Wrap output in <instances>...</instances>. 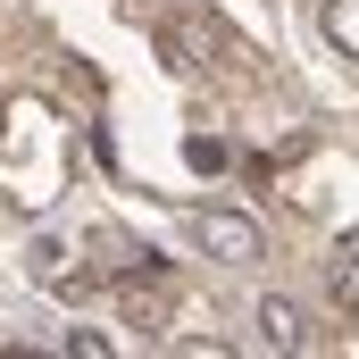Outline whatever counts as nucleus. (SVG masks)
Instances as JSON below:
<instances>
[{
    "label": "nucleus",
    "instance_id": "4",
    "mask_svg": "<svg viewBox=\"0 0 359 359\" xmlns=\"http://www.w3.org/2000/svg\"><path fill=\"white\" fill-rule=\"evenodd\" d=\"M334 301L359 309V259H334Z\"/></svg>",
    "mask_w": 359,
    "mask_h": 359
},
{
    "label": "nucleus",
    "instance_id": "3",
    "mask_svg": "<svg viewBox=\"0 0 359 359\" xmlns=\"http://www.w3.org/2000/svg\"><path fill=\"white\" fill-rule=\"evenodd\" d=\"M318 34H326V50L359 59V0H326V8H318Z\"/></svg>",
    "mask_w": 359,
    "mask_h": 359
},
{
    "label": "nucleus",
    "instance_id": "1",
    "mask_svg": "<svg viewBox=\"0 0 359 359\" xmlns=\"http://www.w3.org/2000/svg\"><path fill=\"white\" fill-rule=\"evenodd\" d=\"M192 243H201L209 259H226V268H251V259H259V226H251L243 209H217V201L192 209Z\"/></svg>",
    "mask_w": 359,
    "mask_h": 359
},
{
    "label": "nucleus",
    "instance_id": "5",
    "mask_svg": "<svg viewBox=\"0 0 359 359\" xmlns=\"http://www.w3.org/2000/svg\"><path fill=\"white\" fill-rule=\"evenodd\" d=\"M67 351H76V359H109V334H92V326H76V334H67Z\"/></svg>",
    "mask_w": 359,
    "mask_h": 359
},
{
    "label": "nucleus",
    "instance_id": "6",
    "mask_svg": "<svg viewBox=\"0 0 359 359\" xmlns=\"http://www.w3.org/2000/svg\"><path fill=\"white\" fill-rule=\"evenodd\" d=\"M334 259H359V226H351V234H343V243H334Z\"/></svg>",
    "mask_w": 359,
    "mask_h": 359
},
{
    "label": "nucleus",
    "instance_id": "2",
    "mask_svg": "<svg viewBox=\"0 0 359 359\" xmlns=\"http://www.w3.org/2000/svg\"><path fill=\"white\" fill-rule=\"evenodd\" d=\"M259 343H268V351H309V318H301V301H284V292L259 301Z\"/></svg>",
    "mask_w": 359,
    "mask_h": 359
}]
</instances>
